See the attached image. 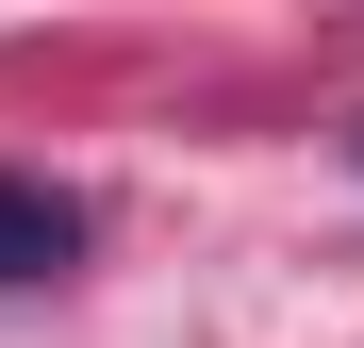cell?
Here are the masks:
<instances>
[{
    "mask_svg": "<svg viewBox=\"0 0 364 348\" xmlns=\"http://www.w3.org/2000/svg\"><path fill=\"white\" fill-rule=\"evenodd\" d=\"M67 249H83V216H67V199H50V183H0V282H50Z\"/></svg>",
    "mask_w": 364,
    "mask_h": 348,
    "instance_id": "6da1fadb",
    "label": "cell"
},
{
    "mask_svg": "<svg viewBox=\"0 0 364 348\" xmlns=\"http://www.w3.org/2000/svg\"><path fill=\"white\" fill-rule=\"evenodd\" d=\"M348 149H364V133H348Z\"/></svg>",
    "mask_w": 364,
    "mask_h": 348,
    "instance_id": "7a4b0ae2",
    "label": "cell"
}]
</instances>
